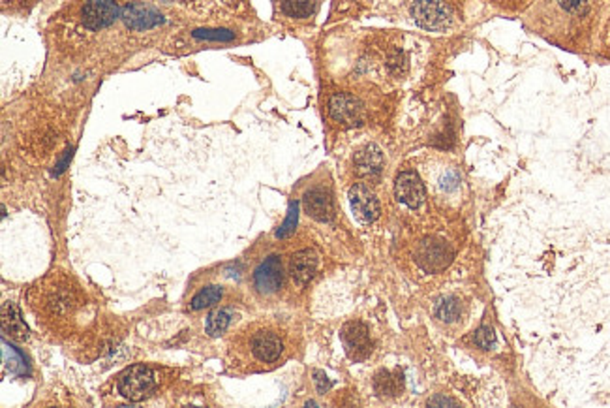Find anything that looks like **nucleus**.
<instances>
[{
  "mask_svg": "<svg viewBox=\"0 0 610 408\" xmlns=\"http://www.w3.org/2000/svg\"><path fill=\"white\" fill-rule=\"evenodd\" d=\"M152 390H154V374L149 367L133 365L120 374L119 393L128 401H143Z\"/></svg>",
  "mask_w": 610,
  "mask_h": 408,
  "instance_id": "obj_1",
  "label": "nucleus"
},
{
  "mask_svg": "<svg viewBox=\"0 0 610 408\" xmlns=\"http://www.w3.org/2000/svg\"><path fill=\"white\" fill-rule=\"evenodd\" d=\"M412 17L423 29L440 30L451 23V10L442 0H417L412 6Z\"/></svg>",
  "mask_w": 610,
  "mask_h": 408,
  "instance_id": "obj_2",
  "label": "nucleus"
},
{
  "mask_svg": "<svg viewBox=\"0 0 610 408\" xmlns=\"http://www.w3.org/2000/svg\"><path fill=\"white\" fill-rule=\"evenodd\" d=\"M340 339L349 360L363 361L372 354V341L368 328L363 322H347L340 331Z\"/></svg>",
  "mask_w": 610,
  "mask_h": 408,
  "instance_id": "obj_3",
  "label": "nucleus"
},
{
  "mask_svg": "<svg viewBox=\"0 0 610 408\" xmlns=\"http://www.w3.org/2000/svg\"><path fill=\"white\" fill-rule=\"evenodd\" d=\"M119 17V6L115 0H87L81 10V21L87 29H106Z\"/></svg>",
  "mask_w": 610,
  "mask_h": 408,
  "instance_id": "obj_4",
  "label": "nucleus"
},
{
  "mask_svg": "<svg viewBox=\"0 0 610 408\" xmlns=\"http://www.w3.org/2000/svg\"><path fill=\"white\" fill-rule=\"evenodd\" d=\"M329 113L333 120L344 127H359L365 119L363 104L351 94H335L329 102Z\"/></svg>",
  "mask_w": 610,
  "mask_h": 408,
  "instance_id": "obj_5",
  "label": "nucleus"
},
{
  "mask_svg": "<svg viewBox=\"0 0 610 408\" xmlns=\"http://www.w3.org/2000/svg\"><path fill=\"white\" fill-rule=\"evenodd\" d=\"M349 204H351L353 215L359 223L370 224L379 216V202H377L376 194L363 183H357V185L351 186Z\"/></svg>",
  "mask_w": 610,
  "mask_h": 408,
  "instance_id": "obj_6",
  "label": "nucleus"
},
{
  "mask_svg": "<svg viewBox=\"0 0 610 408\" xmlns=\"http://www.w3.org/2000/svg\"><path fill=\"white\" fill-rule=\"evenodd\" d=\"M282 282H284L282 260L280 256L273 254L259 264V267L254 273V284H256V290L259 294L273 295L282 288Z\"/></svg>",
  "mask_w": 610,
  "mask_h": 408,
  "instance_id": "obj_7",
  "label": "nucleus"
},
{
  "mask_svg": "<svg viewBox=\"0 0 610 408\" xmlns=\"http://www.w3.org/2000/svg\"><path fill=\"white\" fill-rule=\"evenodd\" d=\"M252 354L256 356V360L261 363H275L280 360L282 352H284V341L276 331H258L256 335L252 337L250 341Z\"/></svg>",
  "mask_w": 610,
  "mask_h": 408,
  "instance_id": "obj_8",
  "label": "nucleus"
},
{
  "mask_svg": "<svg viewBox=\"0 0 610 408\" xmlns=\"http://www.w3.org/2000/svg\"><path fill=\"white\" fill-rule=\"evenodd\" d=\"M395 194L398 202L412 209H417L425 202V185L415 171H402L396 177Z\"/></svg>",
  "mask_w": 610,
  "mask_h": 408,
  "instance_id": "obj_9",
  "label": "nucleus"
},
{
  "mask_svg": "<svg viewBox=\"0 0 610 408\" xmlns=\"http://www.w3.org/2000/svg\"><path fill=\"white\" fill-rule=\"evenodd\" d=\"M122 21L126 27L133 30H149L156 24L164 23V17L156 12L154 8L145 6V4H128L122 8Z\"/></svg>",
  "mask_w": 610,
  "mask_h": 408,
  "instance_id": "obj_10",
  "label": "nucleus"
},
{
  "mask_svg": "<svg viewBox=\"0 0 610 408\" xmlns=\"http://www.w3.org/2000/svg\"><path fill=\"white\" fill-rule=\"evenodd\" d=\"M303 207L312 218L327 223L333 218V199H331L329 190L325 188H312L303 198Z\"/></svg>",
  "mask_w": 610,
  "mask_h": 408,
  "instance_id": "obj_11",
  "label": "nucleus"
},
{
  "mask_svg": "<svg viewBox=\"0 0 610 408\" xmlns=\"http://www.w3.org/2000/svg\"><path fill=\"white\" fill-rule=\"evenodd\" d=\"M317 269V256L314 251L306 248V251H299L293 254V258L289 262V273L293 276V281L303 286L310 281L312 276L316 275Z\"/></svg>",
  "mask_w": 610,
  "mask_h": 408,
  "instance_id": "obj_12",
  "label": "nucleus"
},
{
  "mask_svg": "<svg viewBox=\"0 0 610 408\" xmlns=\"http://www.w3.org/2000/svg\"><path fill=\"white\" fill-rule=\"evenodd\" d=\"M2 331H4V335H10V339H13V341H24L29 337V330L19 314L17 307L10 301L2 305Z\"/></svg>",
  "mask_w": 610,
  "mask_h": 408,
  "instance_id": "obj_13",
  "label": "nucleus"
},
{
  "mask_svg": "<svg viewBox=\"0 0 610 408\" xmlns=\"http://www.w3.org/2000/svg\"><path fill=\"white\" fill-rule=\"evenodd\" d=\"M355 168L359 171V175L365 177H374L379 175L383 168V155L382 150L377 149L376 145H366L355 155Z\"/></svg>",
  "mask_w": 610,
  "mask_h": 408,
  "instance_id": "obj_14",
  "label": "nucleus"
},
{
  "mask_svg": "<svg viewBox=\"0 0 610 408\" xmlns=\"http://www.w3.org/2000/svg\"><path fill=\"white\" fill-rule=\"evenodd\" d=\"M419 264L428 271L440 269L443 265L447 264L451 260V254L443 248V245L440 243H432V241H426L423 243L419 248Z\"/></svg>",
  "mask_w": 610,
  "mask_h": 408,
  "instance_id": "obj_15",
  "label": "nucleus"
},
{
  "mask_svg": "<svg viewBox=\"0 0 610 408\" xmlns=\"http://www.w3.org/2000/svg\"><path fill=\"white\" fill-rule=\"evenodd\" d=\"M374 390L379 397H395L404 390V377L400 371H379L374 377Z\"/></svg>",
  "mask_w": 610,
  "mask_h": 408,
  "instance_id": "obj_16",
  "label": "nucleus"
},
{
  "mask_svg": "<svg viewBox=\"0 0 610 408\" xmlns=\"http://www.w3.org/2000/svg\"><path fill=\"white\" fill-rule=\"evenodd\" d=\"M2 363H4V369L8 372L17 374V377H24V374L30 372L27 358L13 344H10L6 339H2Z\"/></svg>",
  "mask_w": 610,
  "mask_h": 408,
  "instance_id": "obj_17",
  "label": "nucleus"
},
{
  "mask_svg": "<svg viewBox=\"0 0 610 408\" xmlns=\"http://www.w3.org/2000/svg\"><path fill=\"white\" fill-rule=\"evenodd\" d=\"M432 185L436 186V190L442 196L449 198V196H455L462 188V177L456 168H442L434 177Z\"/></svg>",
  "mask_w": 610,
  "mask_h": 408,
  "instance_id": "obj_18",
  "label": "nucleus"
},
{
  "mask_svg": "<svg viewBox=\"0 0 610 408\" xmlns=\"http://www.w3.org/2000/svg\"><path fill=\"white\" fill-rule=\"evenodd\" d=\"M462 311H464L462 301L458 297H455V295H445L442 300H437L436 305H434V314L442 322H445V324H455V322H458L462 316Z\"/></svg>",
  "mask_w": 610,
  "mask_h": 408,
  "instance_id": "obj_19",
  "label": "nucleus"
},
{
  "mask_svg": "<svg viewBox=\"0 0 610 408\" xmlns=\"http://www.w3.org/2000/svg\"><path fill=\"white\" fill-rule=\"evenodd\" d=\"M233 318H235L233 309H216V311H212L209 314L205 330H207L209 337H220L224 331L228 330L229 324L233 322Z\"/></svg>",
  "mask_w": 610,
  "mask_h": 408,
  "instance_id": "obj_20",
  "label": "nucleus"
},
{
  "mask_svg": "<svg viewBox=\"0 0 610 408\" xmlns=\"http://www.w3.org/2000/svg\"><path fill=\"white\" fill-rule=\"evenodd\" d=\"M222 295H224L222 286H207V288H203L201 292H198V294L194 295V300H191L190 303V309L191 311H201V309H205V307L215 305V303H218V301L222 300Z\"/></svg>",
  "mask_w": 610,
  "mask_h": 408,
  "instance_id": "obj_21",
  "label": "nucleus"
},
{
  "mask_svg": "<svg viewBox=\"0 0 610 408\" xmlns=\"http://www.w3.org/2000/svg\"><path fill=\"white\" fill-rule=\"evenodd\" d=\"M282 12L289 15V17L305 19L310 17L312 13L317 10L316 2H295V0H284L282 2Z\"/></svg>",
  "mask_w": 610,
  "mask_h": 408,
  "instance_id": "obj_22",
  "label": "nucleus"
},
{
  "mask_svg": "<svg viewBox=\"0 0 610 408\" xmlns=\"http://www.w3.org/2000/svg\"><path fill=\"white\" fill-rule=\"evenodd\" d=\"M297 220H299V204L297 202H291L289 204V211H287V216L284 224H282L278 232H276V237L278 239H286L289 235L295 232V226H297Z\"/></svg>",
  "mask_w": 610,
  "mask_h": 408,
  "instance_id": "obj_23",
  "label": "nucleus"
},
{
  "mask_svg": "<svg viewBox=\"0 0 610 408\" xmlns=\"http://www.w3.org/2000/svg\"><path fill=\"white\" fill-rule=\"evenodd\" d=\"M194 38L198 40H215V42H231L233 40V32L229 30H194Z\"/></svg>",
  "mask_w": 610,
  "mask_h": 408,
  "instance_id": "obj_24",
  "label": "nucleus"
},
{
  "mask_svg": "<svg viewBox=\"0 0 610 408\" xmlns=\"http://www.w3.org/2000/svg\"><path fill=\"white\" fill-rule=\"evenodd\" d=\"M494 341H496V333H494V330H492L491 325H483V328H479L477 333H475V337H473V342H475L477 346H481V349H485V350H491L492 346H494Z\"/></svg>",
  "mask_w": 610,
  "mask_h": 408,
  "instance_id": "obj_25",
  "label": "nucleus"
},
{
  "mask_svg": "<svg viewBox=\"0 0 610 408\" xmlns=\"http://www.w3.org/2000/svg\"><path fill=\"white\" fill-rule=\"evenodd\" d=\"M314 382H316V388L319 393H325V391L331 388V382L327 379V374L321 371H314Z\"/></svg>",
  "mask_w": 610,
  "mask_h": 408,
  "instance_id": "obj_26",
  "label": "nucleus"
},
{
  "mask_svg": "<svg viewBox=\"0 0 610 408\" xmlns=\"http://www.w3.org/2000/svg\"><path fill=\"white\" fill-rule=\"evenodd\" d=\"M72 155H73V149H68V150H66V155H64V158H62V160H60V162L57 164V169H55V175H60V174H62V171H64V169H66L68 162H70V160H72Z\"/></svg>",
  "mask_w": 610,
  "mask_h": 408,
  "instance_id": "obj_27",
  "label": "nucleus"
},
{
  "mask_svg": "<svg viewBox=\"0 0 610 408\" xmlns=\"http://www.w3.org/2000/svg\"><path fill=\"white\" fill-rule=\"evenodd\" d=\"M428 405H456V401H453V399H432V401H428Z\"/></svg>",
  "mask_w": 610,
  "mask_h": 408,
  "instance_id": "obj_28",
  "label": "nucleus"
}]
</instances>
